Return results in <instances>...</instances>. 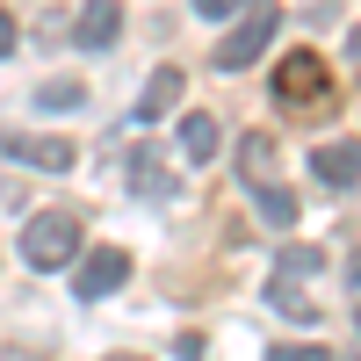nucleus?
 I'll return each mask as SVG.
<instances>
[{
	"mask_svg": "<svg viewBox=\"0 0 361 361\" xmlns=\"http://www.w3.org/2000/svg\"><path fill=\"white\" fill-rule=\"evenodd\" d=\"M275 29H282V8L275 0H246V15H238V29L209 51V66L217 73H246V66H260V51L275 44Z\"/></svg>",
	"mask_w": 361,
	"mask_h": 361,
	"instance_id": "obj_1",
	"label": "nucleus"
},
{
	"mask_svg": "<svg viewBox=\"0 0 361 361\" xmlns=\"http://www.w3.org/2000/svg\"><path fill=\"white\" fill-rule=\"evenodd\" d=\"M22 260L37 267V275H58V267L80 260V217H66V209H44V217L22 224Z\"/></svg>",
	"mask_w": 361,
	"mask_h": 361,
	"instance_id": "obj_2",
	"label": "nucleus"
},
{
	"mask_svg": "<svg viewBox=\"0 0 361 361\" xmlns=\"http://www.w3.org/2000/svg\"><path fill=\"white\" fill-rule=\"evenodd\" d=\"M275 102L282 109H325L333 102V73L318 51H282L275 58Z\"/></svg>",
	"mask_w": 361,
	"mask_h": 361,
	"instance_id": "obj_3",
	"label": "nucleus"
},
{
	"mask_svg": "<svg viewBox=\"0 0 361 361\" xmlns=\"http://www.w3.org/2000/svg\"><path fill=\"white\" fill-rule=\"evenodd\" d=\"M130 282V253L123 246H94L80 267H73V289H80V304H102V296H116Z\"/></svg>",
	"mask_w": 361,
	"mask_h": 361,
	"instance_id": "obj_4",
	"label": "nucleus"
},
{
	"mask_svg": "<svg viewBox=\"0 0 361 361\" xmlns=\"http://www.w3.org/2000/svg\"><path fill=\"white\" fill-rule=\"evenodd\" d=\"M8 159L37 166V173H73V137H8Z\"/></svg>",
	"mask_w": 361,
	"mask_h": 361,
	"instance_id": "obj_5",
	"label": "nucleus"
},
{
	"mask_svg": "<svg viewBox=\"0 0 361 361\" xmlns=\"http://www.w3.org/2000/svg\"><path fill=\"white\" fill-rule=\"evenodd\" d=\"M180 87H188V73H180V66H159L152 80H145V94H137V123H159V116H173L180 109Z\"/></svg>",
	"mask_w": 361,
	"mask_h": 361,
	"instance_id": "obj_6",
	"label": "nucleus"
},
{
	"mask_svg": "<svg viewBox=\"0 0 361 361\" xmlns=\"http://www.w3.org/2000/svg\"><path fill=\"white\" fill-rule=\"evenodd\" d=\"M73 37H80V51H109L116 37H123V8H116V0H87L80 22H73Z\"/></svg>",
	"mask_w": 361,
	"mask_h": 361,
	"instance_id": "obj_7",
	"label": "nucleus"
},
{
	"mask_svg": "<svg viewBox=\"0 0 361 361\" xmlns=\"http://www.w3.org/2000/svg\"><path fill=\"white\" fill-rule=\"evenodd\" d=\"M311 166H318V180H325V188H354V180H361V145H318V152H311Z\"/></svg>",
	"mask_w": 361,
	"mask_h": 361,
	"instance_id": "obj_8",
	"label": "nucleus"
},
{
	"mask_svg": "<svg viewBox=\"0 0 361 361\" xmlns=\"http://www.w3.org/2000/svg\"><path fill=\"white\" fill-rule=\"evenodd\" d=\"M267 166H275V137H267V130H246V137H238V173H246L253 188H260V180H267Z\"/></svg>",
	"mask_w": 361,
	"mask_h": 361,
	"instance_id": "obj_9",
	"label": "nucleus"
},
{
	"mask_svg": "<svg viewBox=\"0 0 361 361\" xmlns=\"http://www.w3.org/2000/svg\"><path fill=\"white\" fill-rule=\"evenodd\" d=\"M217 137H224V130H217V116H202V109H195V116H180V152H188V159H209V152H217Z\"/></svg>",
	"mask_w": 361,
	"mask_h": 361,
	"instance_id": "obj_10",
	"label": "nucleus"
},
{
	"mask_svg": "<svg viewBox=\"0 0 361 361\" xmlns=\"http://www.w3.org/2000/svg\"><path fill=\"white\" fill-rule=\"evenodd\" d=\"M130 188H137V195H166V188H173V180H166V159L152 152V145L130 152Z\"/></svg>",
	"mask_w": 361,
	"mask_h": 361,
	"instance_id": "obj_11",
	"label": "nucleus"
},
{
	"mask_svg": "<svg viewBox=\"0 0 361 361\" xmlns=\"http://www.w3.org/2000/svg\"><path fill=\"white\" fill-rule=\"evenodd\" d=\"M260 217H267V224H296V195L275 188V180H260Z\"/></svg>",
	"mask_w": 361,
	"mask_h": 361,
	"instance_id": "obj_12",
	"label": "nucleus"
},
{
	"mask_svg": "<svg viewBox=\"0 0 361 361\" xmlns=\"http://www.w3.org/2000/svg\"><path fill=\"white\" fill-rule=\"evenodd\" d=\"M296 275H318V246H282L275 282H296Z\"/></svg>",
	"mask_w": 361,
	"mask_h": 361,
	"instance_id": "obj_13",
	"label": "nucleus"
},
{
	"mask_svg": "<svg viewBox=\"0 0 361 361\" xmlns=\"http://www.w3.org/2000/svg\"><path fill=\"white\" fill-rule=\"evenodd\" d=\"M37 102H44V109H80V102H87V87H80V80H51Z\"/></svg>",
	"mask_w": 361,
	"mask_h": 361,
	"instance_id": "obj_14",
	"label": "nucleus"
},
{
	"mask_svg": "<svg viewBox=\"0 0 361 361\" xmlns=\"http://www.w3.org/2000/svg\"><path fill=\"white\" fill-rule=\"evenodd\" d=\"M275 311H289V318H318V304H311V296H296L289 282H275Z\"/></svg>",
	"mask_w": 361,
	"mask_h": 361,
	"instance_id": "obj_15",
	"label": "nucleus"
},
{
	"mask_svg": "<svg viewBox=\"0 0 361 361\" xmlns=\"http://www.w3.org/2000/svg\"><path fill=\"white\" fill-rule=\"evenodd\" d=\"M202 22H224V15H246V0H188Z\"/></svg>",
	"mask_w": 361,
	"mask_h": 361,
	"instance_id": "obj_16",
	"label": "nucleus"
},
{
	"mask_svg": "<svg viewBox=\"0 0 361 361\" xmlns=\"http://www.w3.org/2000/svg\"><path fill=\"white\" fill-rule=\"evenodd\" d=\"M267 361H333V354H325L318 340H311V347H296V340H289V347H275V354H267Z\"/></svg>",
	"mask_w": 361,
	"mask_h": 361,
	"instance_id": "obj_17",
	"label": "nucleus"
},
{
	"mask_svg": "<svg viewBox=\"0 0 361 361\" xmlns=\"http://www.w3.org/2000/svg\"><path fill=\"white\" fill-rule=\"evenodd\" d=\"M15 44H22V29H15V15H8V8H0V58H8Z\"/></svg>",
	"mask_w": 361,
	"mask_h": 361,
	"instance_id": "obj_18",
	"label": "nucleus"
},
{
	"mask_svg": "<svg viewBox=\"0 0 361 361\" xmlns=\"http://www.w3.org/2000/svg\"><path fill=\"white\" fill-rule=\"evenodd\" d=\"M347 289H354V296H361V246H354V253H347Z\"/></svg>",
	"mask_w": 361,
	"mask_h": 361,
	"instance_id": "obj_19",
	"label": "nucleus"
},
{
	"mask_svg": "<svg viewBox=\"0 0 361 361\" xmlns=\"http://www.w3.org/2000/svg\"><path fill=\"white\" fill-rule=\"evenodd\" d=\"M109 361H145V354H109Z\"/></svg>",
	"mask_w": 361,
	"mask_h": 361,
	"instance_id": "obj_20",
	"label": "nucleus"
}]
</instances>
